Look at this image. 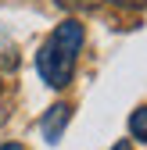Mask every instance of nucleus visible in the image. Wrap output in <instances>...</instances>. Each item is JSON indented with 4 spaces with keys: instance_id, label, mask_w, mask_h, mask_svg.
<instances>
[{
    "instance_id": "4",
    "label": "nucleus",
    "mask_w": 147,
    "mask_h": 150,
    "mask_svg": "<svg viewBox=\"0 0 147 150\" xmlns=\"http://www.w3.org/2000/svg\"><path fill=\"white\" fill-rule=\"evenodd\" d=\"M122 7H147V0H118Z\"/></svg>"
},
{
    "instance_id": "6",
    "label": "nucleus",
    "mask_w": 147,
    "mask_h": 150,
    "mask_svg": "<svg viewBox=\"0 0 147 150\" xmlns=\"http://www.w3.org/2000/svg\"><path fill=\"white\" fill-rule=\"evenodd\" d=\"M0 150H25V146H22V143H4Z\"/></svg>"
},
{
    "instance_id": "7",
    "label": "nucleus",
    "mask_w": 147,
    "mask_h": 150,
    "mask_svg": "<svg viewBox=\"0 0 147 150\" xmlns=\"http://www.w3.org/2000/svg\"><path fill=\"white\" fill-rule=\"evenodd\" d=\"M0 89H4V86H0Z\"/></svg>"
},
{
    "instance_id": "2",
    "label": "nucleus",
    "mask_w": 147,
    "mask_h": 150,
    "mask_svg": "<svg viewBox=\"0 0 147 150\" xmlns=\"http://www.w3.org/2000/svg\"><path fill=\"white\" fill-rule=\"evenodd\" d=\"M68 118H72V107H68V104H54L47 115H43V122H40L43 139H47V143H58L61 132H65V125H68Z\"/></svg>"
},
{
    "instance_id": "1",
    "label": "nucleus",
    "mask_w": 147,
    "mask_h": 150,
    "mask_svg": "<svg viewBox=\"0 0 147 150\" xmlns=\"http://www.w3.org/2000/svg\"><path fill=\"white\" fill-rule=\"evenodd\" d=\"M83 40H86V29H83V22H76V18L61 22L47 36V43L40 47V54H36V71H40V79L47 86L61 89V86L72 82V71H76V57L83 50Z\"/></svg>"
},
{
    "instance_id": "3",
    "label": "nucleus",
    "mask_w": 147,
    "mask_h": 150,
    "mask_svg": "<svg viewBox=\"0 0 147 150\" xmlns=\"http://www.w3.org/2000/svg\"><path fill=\"white\" fill-rule=\"evenodd\" d=\"M129 132H133V139L147 143V104H143V107H136L133 115H129Z\"/></svg>"
},
{
    "instance_id": "5",
    "label": "nucleus",
    "mask_w": 147,
    "mask_h": 150,
    "mask_svg": "<svg viewBox=\"0 0 147 150\" xmlns=\"http://www.w3.org/2000/svg\"><path fill=\"white\" fill-rule=\"evenodd\" d=\"M111 150H133V146H129V139H118V143H115Z\"/></svg>"
}]
</instances>
